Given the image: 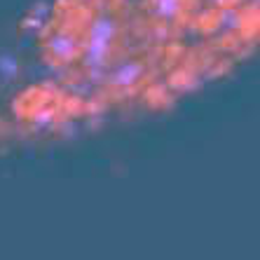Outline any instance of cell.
I'll list each match as a JSON object with an SVG mask.
<instances>
[{"label":"cell","mask_w":260,"mask_h":260,"mask_svg":"<svg viewBox=\"0 0 260 260\" xmlns=\"http://www.w3.org/2000/svg\"><path fill=\"white\" fill-rule=\"evenodd\" d=\"M115 36V24L110 19H101L96 21V26L91 28V38H89V45H87V63L89 66H99L103 63L106 54H108V47H110V40Z\"/></svg>","instance_id":"1"},{"label":"cell","mask_w":260,"mask_h":260,"mask_svg":"<svg viewBox=\"0 0 260 260\" xmlns=\"http://www.w3.org/2000/svg\"><path fill=\"white\" fill-rule=\"evenodd\" d=\"M139 75H141V66H139V63H124V66H120L115 71L113 82H115V85L127 87V85H134V82L139 80Z\"/></svg>","instance_id":"2"}]
</instances>
